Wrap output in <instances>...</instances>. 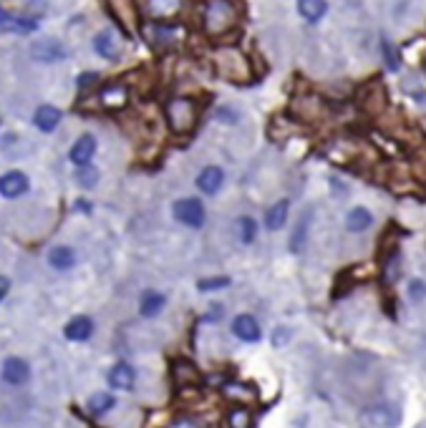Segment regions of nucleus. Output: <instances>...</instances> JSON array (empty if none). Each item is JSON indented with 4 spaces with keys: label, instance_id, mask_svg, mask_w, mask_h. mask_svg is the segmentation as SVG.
<instances>
[{
    "label": "nucleus",
    "instance_id": "nucleus-8",
    "mask_svg": "<svg viewBox=\"0 0 426 428\" xmlns=\"http://www.w3.org/2000/svg\"><path fill=\"white\" fill-rule=\"evenodd\" d=\"M28 191V177L23 171H8L0 177V194L8 199H15Z\"/></svg>",
    "mask_w": 426,
    "mask_h": 428
},
{
    "label": "nucleus",
    "instance_id": "nucleus-14",
    "mask_svg": "<svg viewBox=\"0 0 426 428\" xmlns=\"http://www.w3.org/2000/svg\"><path fill=\"white\" fill-rule=\"evenodd\" d=\"M232 333L245 342H257L262 335L260 325H257V320L252 315H237L232 320Z\"/></svg>",
    "mask_w": 426,
    "mask_h": 428
},
{
    "label": "nucleus",
    "instance_id": "nucleus-36",
    "mask_svg": "<svg viewBox=\"0 0 426 428\" xmlns=\"http://www.w3.org/2000/svg\"><path fill=\"white\" fill-rule=\"evenodd\" d=\"M217 116H225V124H237V111L232 113L229 111V109H220V111H217Z\"/></svg>",
    "mask_w": 426,
    "mask_h": 428
},
{
    "label": "nucleus",
    "instance_id": "nucleus-21",
    "mask_svg": "<svg viewBox=\"0 0 426 428\" xmlns=\"http://www.w3.org/2000/svg\"><path fill=\"white\" fill-rule=\"evenodd\" d=\"M172 376H174V381H177L179 386H197V383H199V370L195 368V363L184 360V358L174 360Z\"/></svg>",
    "mask_w": 426,
    "mask_h": 428
},
{
    "label": "nucleus",
    "instance_id": "nucleus-10",
    "mask_svg": "<svg viewBox=\"0 0 426 428\" xmlns=\"http://www.w3.org/2000/svg\"><path fill=\"white\" fill-rule=\"evenodd\" d=\"M31 56L36 61H43V63H53V61L66 58V48L59 40H38L31 46Z\"/></svg>",
    "mask_w": 426,
    "mask_h": 428
},
{
    "label": "nucleus",
    "instance_id": "nucleus-16",
    "mask_svg": "<svg viewBox=\"0 0 426 428\" xmlns=\"http://www.w3.org/2000/svg\"><path fill=\"white\" fill-rule=\"evenodd\" d=\"M225 182V171L220 169V166H207V169L199 171V177H197V187H199V191H204V194H217L220 191V187H222Z\"/></svg>",
    "mask_w": 426,
    "mask_h": 428
},
{
    "label": "nucleus",
    "instance_id": "nucleus-3",
    "mask_svg": "<svg viewBox=\"0 0 426 428\" xmlns=\"http://www.w3.org/2000/svg\"><path fill=\"white\" fill-rule=\"evenodd\" d=\"M164 116H167V124L174 134L184 136V134L195 132L197 126V106L192 99H184V96H177V99H169L167 106H164Z\"/></svg>",
    "mask_w": 426,
    "mask_h": 428
},
{
    "label": "nucleus",
    "instance_id": "nucleus-15",
    "mask_svg": "<svg viewBox=\"0 0 426 428\" xmlns=\"http://www.w3.org/2000/svg\"><path fill=\"white\" fill-rule=\"evenodd\" d=\"M146 8L151 18L162 23V20H172L182 10V0H146Z\"/></svg>",
    "mask_w": 426,
    "mask_h": 428
},
{
    "label": "nucleus",
    "instance_id": "nucleus-27",
    "mask_svg": "<svg viewBox=\"0 0 426 428\" xmlns=\"http://www.w3.org/2000/svg\"><path fill=\"white\" fill-rule=\"evenodd\" d=\"M326 10H328L326 0H298V13L305 20H310V23L321 20L326 15Z\"/></svg>",
    "mask_w": 426,
    "mask_h": 428
},
{
    "label": "nucleus",
    "instance_id": "nucleus-9",
    "mask_svg": "<svg viewBox=\"0 0 426 428\" xmlns=\"http://www.w3.org/2000/svg\"><path fill=\"white\" fill-rule=\"evenodd\" d=\"M360 421H363V426H399V413L388 403H383V406L366 411L360 415Z\"/></svg>",
    "mask_w": 426,
    "mask_h": 428
},
{
    "label": "nucleus",
    "instance_id": "nucleus-28",
    "mask_svg": "<svg viewBox=\"0 0 426 428\" xmlns=\"http://www.w3.org/2000/svg\"><path fill=\"white\" fill-rule=\"evenodd\" d=\"M164 303H167V300H164L162 292H144V295H142V303H139V310H142V315L144 317H154L162 312Z\"/></svg>",
    "mask_w": 426,
    "mask_h": 428
},
{
    "label": "nucleus",
    "instance_id": "nucleus-5",
    "mask_svg": "<svg viewBox=\"0 0 426 428\" xmlns=\"http://www.w3.org/2000/svg\"><path fill=\"white\" fill-rule=\"evenodd\" d=\"M358 106L366 113H371V116H379V113H383V109H386V88H383V84H379V81H371V84L360 86Z\"/></svg>",
    "mask_w": 426,
    "mask_h": 428
},
{
    "label": "nucleus",
    "instance_id": "nucleus-17",
    "mask_svg": "<svg viewBox=\"0 0 426 428\" xmlns=\"http://www.w3.org/2000/svg\"><path fill=\"white\" fill-rule=\"evenodd\" d=\"M96 138L91 136V134H86V136H81L76 144L71 146V161L73 164H79V166H84V164H89L93 159V154H96Z\"/></svg>",
    "mask_w": 426,
    "mask_h": 428
},
{
    "label": "nucleus",
    "instance_id": "nucleus-23",
    "mask_svg": "<svg viewBox=\"0 0 426 428\" xmlns=\"http://www.w3.org/2000/svg\"><path fill=\"white\" fill-rule=\"evenodd\" d=\"M66 338L68 340H76V342H84V340H89L91 338V333H93V323L89 320V317H84V315H79V317H73L71 323L66 325Z\"/></svg>",
    "mask_w": 426,
    "mask_h": 428
},
{
    "label": "nucleus",
    "instance_id": "nucleus-34",
    "mask_svg": "<svg viewBox=\"0 0 426 428\" xmlns=\"http://www.w3.org/2000/svg\"><path fill=\"white\" fill-rule=\"evenodd\" d=\"M409 295H411V300H424L426 297V283L424 280H413V283L409 285Z\"/></svg>",
    "mask_w": 426,
    "mask_h": 428
},
{
    "label": "nucleus",
    "instance_id": "nucleus-6",
    "mask_svg": "<svg viewBox=\"0 0 426 428\" xmlns=\"http://www.w3.org/2000/svg\"><path fill=\"white\" fill-rule=\"evenodd\" d=\"M172 214L177 222H182L184 227H192V230H199L204 224V207L199 199H179L172 207Z\"/></svg>",
    "mask_w": 426,
    "mask_h": 428
},
{
    "label": "nucleus",
    "instance_id": "nucleus-4",
    "mask_svg": "<svg viewBox=\"0 0 426 428\" xmlns=\"http://www.w3.org/2000/svg\"><path fill=\"white\" fill-rule=\"evenodd\" d=\"M106 6H109V13L114 15V20L126 35H131L139 28V13L134 0H106Z\"/></svg>",
    "mask_w": 426,
    "mask_h": 428
},
{
    "label": "nucleus",
    "instance_id": "nucleus-20",
    "mask_svg": "<svg viewBox=\"0 0 426 428\" xmlns=\"http://www.w3.org/2000/svg\"><path fill=\"white\" fill-rule=\"evenodd\" d=\"M109 383L116 390H131L134 388V368H131L129 363H116L109 370Z\"/></svg>",
    "mask_w": 426,
    "mask_h": 428
},
{
    "label": "nucleus",
    "instance_id": "nucleus-11",
    "mask_svg": "<svg viewBox=\"0 0 426 428\" xmlns=\"http://www.w3.org/2000/svg\"><path fill=\"white\" fill-rule=\"evenodd\" d=\"M98 101L106 106V109H114V111H119V109H124L126 104H129V91H126L124 84H109L101 88V93H98Z\"/></svg>",
    "mask_w": 426,
    "mask_h": 428
},
{
    "label": "nucleus",
    "instance_id": "nucleus-30",
    "mask_svg": "<svg viewBox=\"0 0 426 428\" xmlns=\"http://www.w3.org/2000/svg\"><path fill=\"white\" fill-rule=\"evenodd\" d=\"M237 232H240V239L243 244H252L257 237V224L252 217H240L237 219Z\"/></svg>",
    "mask_w": 426,
    "mask_h": 428
},
{
    "label": "nucleus",
    "instance_id": "nucleus-35",
    "mask_svg": "<svg viewBox=\"0 0 426 428\" xmlns=\"http://www.w3.org/2000/svg\"><path fill=\"white\" fill-rule=\"evenodd\" d=\"M174 426H202V421H199V418H192V415H182V418L174 421Z\"/></svg>",
    "mask_w": 426,
    "mask_h": 428
},
{
    "label": "nucleus",
    "instance_id": "nucleus-37",
    "mask_svg": "<svg viewBox=\"0 0 426 428\" xmlns=\"http://www.w3.org/2000/svg\"><path fill=\"white\" fill-rule=\"evenodd\" d=\"M8 290H10V280L0 275V300H3V297L8 295Z\"/></svg>",
    "mask_w": 426,
    "mask_h": 428
},
{
    "label": "nucleus",
    "instance_id": "nucleus-22",
    "mask_svg": "<svg viewBox=\"0 0 426 428\" xmlns=\"http://www.w3.org/2000/svg\"><path fill=\"white\" fill-rule=\"evenodd\" d=\"M288 212H290V202L288 199H280V202H275V205L270 207L268 214H265V227L268 230H282L285 227V222H288Z\"/></svg>",
    "mask_w": 426,
    "mask_h": 428
},
{
    "label": "nucleus",
    "instance_id": "nucleus-7",
    "mask_svg": "<svg viewBox=\"0 0 426 428\" xmlns=\"http://www.w3.org/2000/svg\"><path fill=\"white\" fill-rule=\"evenodd\" d=\"M290 109L301 121H321L326 113V104L321 96H301L290 104Z\"/></svg>",
    "mask_w": 426,
    "mask_h": 428
},
{
    "label": "nucleus",
    "instance_id": "nucleus-12",
    "mask_svg": "<svg viewBox=\"0 0 426 428\" xmlns=\"http://www.w3.org/2000/svg\"><path fill=\"white\" fill-rule=\"evenodd\" d=\"M3 378H6L10 386H23V383L31 378V365H28L23 358H8L3 363Z\"/></svg>",
    "mask_w": 426,
    "mask_h": 428
},
{
    "label": "nucleus",
    "instance_id": "nucleus-26",
    "mask_svg": "<svg viewBox=\"0 0 426 428\" xmlns=\"http://www.w3.org/2000/svg\"><path fill=\"white\" fill-rule=\"evenodd\" d=\"M48 262H51V267H56V270H71L73 264H76V252H73L71 247H53V250L48 252Z\"/></svg>",
    "mask_w": 426,
    "mask_h": 428
},
{
    "label": "nucleus",
    "instance_id": "nucleus-19",
    "mask_svg": "<svg viewBox=\"0 0 426 428\" xmlns=\"http://www.w3.org/2000/svg\"><path fill=\"white\" fill-rule=\"evenodd\" d=\"M0 28L8 33H33L38 23L33 18H23V15H10V13H0Z\"/></svg>",
    "mask_w": 426,
    "mask_h": 428
},
{
    "label": "nucleus",
    "instance_id": "nucleus-18",
    "mask_svg": "<svg viewBox=\"0 0 426 428\" xmlns=\"http://www.w3.org/2000/svg\"><path fill=\"white\" fill-rule=\"evenodd\" d=\"M93 51L106 61H116L119 56H121V43H119L109 31H104V33H98L96 38H93Z\"/></svg>",
    "mask_w": 426,
    "mask_h": 428
},
{
    "label": "nucleus",
    "instance_id": "nucleus-25",
    "mask_svg": "<svg viewBox=\"0 0 426 428\" xmlns=\"http://www.w3.org/2000/svg\"><path fill=\"white\" fill-rule=\"evenodd\" d=\"M33 124L38 126L40 132H53L61 124V111L53 109V106H40L38 111H36V116H33Z\"/></svg>",
    "mask_w": 426,
    "mask_h": 428
},
{
    "label": "nucleus",
    "instance_id": "nucleus-31",
    "mask_svg": "<svg viewBox=\"0 0 426 428\" xmlns=\"http://www.w3.org/2000/svg\"><path fill=\"white\" fill-rule=\"evenodd\" d=\"M250 421H252V415H250L248 409H235V411H229V415H227V423L232 428H248Z\"/></svg>",
    "mask_w": 426,
    "mask_h": 428
},
{
    "label": "nucleus",
    "instance_id": "nucleus-29",
    "mask_svg": "<svg viewBox=\"0 0 426 428\" xmlns=\"http://www.w3.org/2000/svg\"><path fill=\"white\" fill-rule=\"evenodd\" d=\"M112 409H114V395H109V393H96L91 401H89V411H91L93 415H104Z\"/></svg>",
    "mask_w": 426,
    "mask_h": 428
},
{
    "label": "nucleus",
    "instance_id": "nucleus-1",
    "mask_svg": "<svg viewBox=\"0 0 426 428\" xmlns=\"http://www.w3.org/2000/svg\"><path fill=\"white\" fill-rule=\"evenodd\" d=\"M212 66L217 76L229 84H248L252 79V66H250L248 56L235 46H220L212 53Z\"/></svg>",
    "mask_w": 426,
    "mask_h": 428
},
{
    "label": "nucleus",
    "instance_id": "nucleus-13",
    "mask_svg": "<svg viewBox=\"0 0 426 428\" xmlns=\"http://www.w3.org/2000/svg\"><path fill=\"white\" fill-rule=\"evenodd\" d=\"M310 224H313V209H305L298 219L293 230V237H290V250L293 252H303L305 250V244H308V237H310Z\"/></svg>",
    "mask_w": 426,
    "mask_h": 428
},
{
    "label": "nucleus",
    "instance_id": "nucleus-24",
    "mask_svg": "<svg viewBox=\"0 0 426 428\" xmlns=\"http://www.w3.org/2000/svg\"><path fill=\"white\" fill-rule=\"evenodd\" d=\"M371 224H374V214H371L366 207H356V209L348 212V217H346L348 232H366Z\"/></svg>",
    "mask_w": 426,
    "mask_h": 428
},
{
    "label": "nucleus",
    "instance_id": "nucleus-32",
    "mask_svg": "<svg viewBox=\"0 0 426 428\" xmlns=\"http://www.w3.org/2000/svg\"><path fill=\"white\" fill-rule=\"evenodd\" d=\"M76 179H79L81 187H86V189H89V187H93L98 182V171L96 169H89V164H84L79 169V177H76Z\"/></svg>",
    "mask_w": 426,
    "mask_h": 428
},
{
    "label": "nucleus",
    "instance_id": "nucleus-33",
    "mask_svg": "<svg viewBox=\"0 0 426 428\" xmlns=\"http://www.w3.org/2000/svg\"><path fill=\"white\" fill-rule=\"evenodd\" d=\"M229 285V277H210V280H202V283L197 285L202 292L207 290H222V287H227Z\"/></svg>",
    "mask_w": 426,
    "mask_h": 428
},
{
    "label": "nucleus",
    "instance_id": "nucleus-2",
    "mask_svg": "<svg viewBox=\"0 0 426 428\" xmlns=\"http://www.w3.org/2000/svg\"><path fill=\"white\" fill-rule=\"evenodd\" d=\"M204 31L210 35H225L229 33L237 23V10L232 0H210L204 8Z\"/></svg>",
    "mask_w": 426,
    "mask_h": 428
}]
</instances>
